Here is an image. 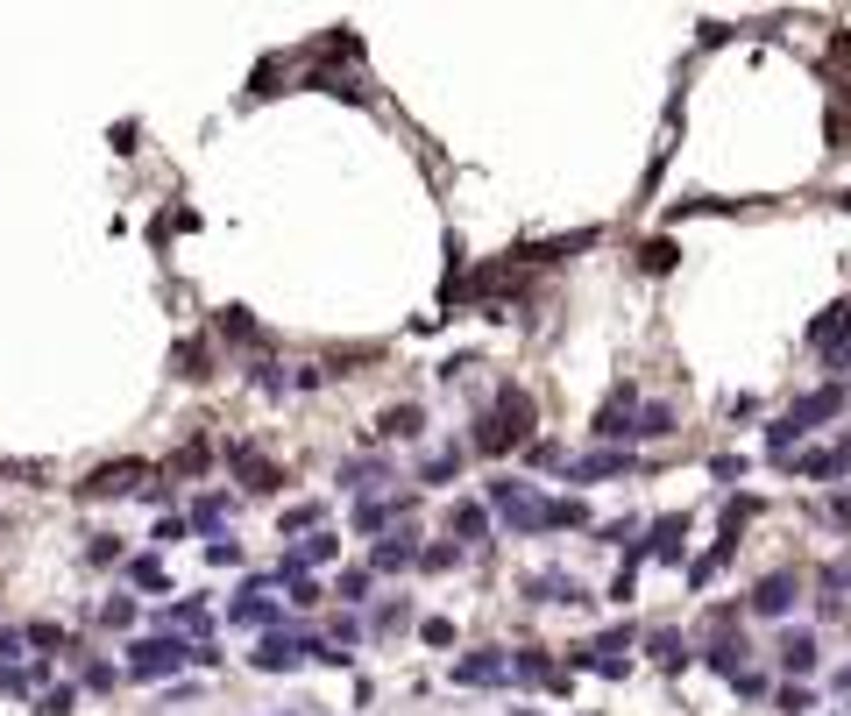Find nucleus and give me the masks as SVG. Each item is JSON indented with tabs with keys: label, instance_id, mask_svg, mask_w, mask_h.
<instances>
[{
	"label": "nucleus",
	"instance_id": "nucleus-1",
	"mask_svg": "<svg viewBox=\"0 0 851 716\" xmlns=\"http://www.w3.org/2000/svg\"><path fill=\"white\" fill-rule=\"evenodd\" d=\"M525 433H532V397H525V390H504V397H497V419H483L476 447L497 454L504 440H525Z\"/></svg>",
	"mask_w": 851,
	"mask_h": 716
},
{
	"label": "nucleus",
	"instance_id": "nucleus-2",
	"mask_svg": "<svg viewBox=\"0 0 851 716\" xmlns=\"http://www.w3.org/2000/svg\"><path fill=\"white\" fill-rule=\"evenodd\" d=\"M185 660H192L185 639H135V646H128V674H135V681H164V674H178Z\"/></svg>",
	"mask_w": 851,
	"mask_h": 716
},
{
	"label": "nucleus",
	"instance_id": "nucleus-3",
	"mask_svg": "<svg viewBox=\"0 0 851 716\" xmlns=\"http://www.w3.org/2000/svg\"><path fill=\"white\" fill-rule=\"evenodd\" d=\"M837 405H844V390H816V397H802V405H795V412H788L781 426H773V447H788V440H802V433H809L816 419H830Z\"/></svg>",
	"mask_w": 851,
	"mask_h": 716
},
{
	"label": "nucleus",
	"instance_id": "nucleus-4",
	"mask_svg": "<svg viewBox=\"0 0 851 716\" xmlns=\"http://www.w3.org/2000/svg\"><path fill=\"white\" fill-rule=\"evenodd\" d=\"M795 596H802V582H795V575H766V582L752 589V610H759V617H788V610H795Z\"/></svg>",
	"mask_w": 851,
	"mask_h": 716
},
{
	"label": "nucleus",
	"instance_id": "nucleus-5",
	"mask_svg": "<svg viewBox=\"0 0 851 716\" xmlns=\"http://www.w3.org/2000/svg\"><path fill=\"white\" fill-rule=\"evenodd\" d=\"M135 475H149V468H135V461L93 468V475H86V497H121V490H135Z\"/></svg>",
	"mask_w": 851,
	"mask_h": 716
},
{
	"label": "nucleus",
	"instance_id": "nucleus-6",
	"mask_svg": "<svg viewBox=\"0 0 851 716\" xmlns=\"http://www.w3.org/2000/svg\"><path fill=\"white\" fill-rule=\"evenodd\" d=\"M504 674H511V660H504V653H469V660L454 667V681H461V688H483V681H504Z\"/></svg>",
	"mask_w": 851,
	"mask_h": 716
},
{
	"label": "nucleus",
	"instance_id": "nucleus-7",
	"mask_svg": "<svg viewBox=\"0 0 851 716\" xmlns=\"http://www.w3.org/2000/svg\"><path fill=\"white\" fill-rule=\"evenodd\" d=\"M227 461L242 468V483H249V490H277V468H270L256 447H227Z\"/></svg>",
	"mask_w": 851,
	"mask_h": 716
},
{
	"label": "nucleus",
	"instance_id": "nucleus-8",
	"mask_svg": "<svg viewBox=\"0 0 851 716\" xmlns=\"http://www.w3.org/2000/svg\"><path fill=\"white\" fill-rule=\"evenodd\" d=\"M632 468V454H589V461H575L568 475H575V483H603V475H625Z\"/></svg>",
	"mask_w": 851,
	"mask_h": 716
},
{
	"label": "nucleus",
	"instance_id": "nucleus-9",
	"mask_svg": "<svg viewBox=\"0 0 851 716\" xmlns=\"http://www.w3.org/2000/svg\"><path fill=\"white\" fill-rule=\"evenodd\" d=\"M532 596L539 603H582V582L575 575H532Z\"/></svg>",
	"mask_w": 851,
	"mask_h": 716
},
{
	"label": "nucleus",
	"instance_id": "nucleus-10",
	"mask_svg": "<svg viewBox=\"0 0 851 716\" xmlns=\"http://www.w3.org/2000/svg\"><path fill=\"white\" fill-rule=\"evenodd\" d=\"M781 667L788 674H809L816 667V639H809V631H788V639H781Z\"/></svg>",
	"mask_w": 851,
	"mask_h": 716
},
{
	"label": "nucleus",
	"instance_id": "nucleus-11",
	"mask_svg": "<svg viewBox=\"0 0 851 716\" xmlns=\"http://www.w3.org/2000/svg\"><path fill=\"white\" fill-rule=\"evenodd\" d=\"M376 433H383V440H412V433H419V405H391Z\"/></svg>",
	"mask_w": 851,
	"mask_h": 716
},
{
	"label": "nucleus",
	"instance_id": "nucleus-12",
	"mask_svg": "<svg viewBox=\"0 0 851 716\" xmlns=\"http://www.w3.org/2000/svg\"><path fill=\"white\" fill-rule=\"evenodd\" d=\"M837 334H851V305H830V320H816V327H809V348H830Z\"/></svg>",
	"mask_w": 851,
	"mask_h": 716
},
{
	"label": "nucleus",
	"instance_id": "nucleus-13",
	"mask_svg": "<svg viewBox=\"0 0 851 716\" xmlns=\"http://www.w3.org/2000/svg\"><path fill=\"white\" fill-rule=\"evenodd\" d=\"M681 539H688V518H660V525H653V553H660V561H674Z\"/></svg>",
	"mask_w": 851,
	"mask_h": 716
},
{
	"label": "nucleus",
	"instance_id": "nucleus-14",
	"mask_svg": "<svg viewBox=\"0 0 851 716\" xmlns=\"http://www.w3.org/2000/svg\"><path fill=\"white\" fill-rule=\"evenodd\" d=\"M412 561H419V546H412V539H405V532H398V539H383V546H376V568H412Z\"/></svg>",
	"mask_w": 851,
	"mask_h": 716
},
{
	"label": "nucleus",
	"instance_id": "nucleus-15",
	"mask_svg": "<svg viewBox=\"0 0 851 716\" xmlns=\"http://www.w3.org/2000/svg\"><path fill=\"white\" fill-rule=\"evenodd\" d=\"M710 667H717V674H738V667H745V639H717V646H710Z\"/></svg>",
	"mask_w": 851,
	"mask_h": 716
},
{
	"label": "nucleus",
	"instance_id": "nucleus-16",
	"mask_svg": "<svg viewBox=\"0 0 851 716\" xmlns=\"http://www.w3.org/2000/svg\"><path fill=\"white\" fill-rule=\"evenodd\" d=\"M454 468H461V447H440V454H433V461L419 468V483H447Z\"/></svg>",
	"mask_w": 851,
	"mask_h": 716
},
{
	"label": "nucleus",
	"instance_id": "nucleus-17",
	"mask_svg": "<svg viewBox=\"0 0 851 716\" xmlns=\"http://www.w3.org/2000/svg\"><path fill=\"white\" fill-rule=\"evenodd\" d=\"M454 532H461V539H483V504H461V511H454Z\"/></svg>",
	"mask_w": 851,
	"mask_h": 716
},
{
	"label": "nucleus",
	"instance_id": "nucleus-18",
	"mask_svg": "<svg viewBox=\"0 0 851 716\" xmlns=\"http://www.w3.org/2000/svg\"><path fill=\"white\" fill-rule=\"evenodd\" d=\"M220 518H227V497H199L192 504V525H220Z\"/></svg>",
	"mask_w": 851,
	"mask_h": 716
},
{
	"label": "nucleus",
	"instance_id": "nucleus-19",
	"mask_svg": "<svg viewBox=\"0 0 851 716\" xmlns=\"http://www.w3.org/2000/svg\"><path fill=\"white\" fill-rule=\"evenodd\" d=\"M653 653H660V660H667V667H681V660H688V646H681V639H674V631H660V639H653Z\"/></svg>",
	"mask_w": 851,
	"mask_h": 716
},
{
	"label": "nucleus",
	"instance_id": "nucleus-20",
	"mask_svg": "<svg viewBox=\"0 0 851 716\" xmlns=\"http://www.w3.org/2000/svg\"><path fill=\"white\" fill-rule=\"evenodd\" d=\"M632 433H674V412H667V405H653V412H646Z\"/></svg>",
	"mask_w": 851,
	"mask_h": 716
},
{
	"label": "nucleus",
	"instance_id": "nucleus-21",
	"mask_svg": "<svg viewBox=\"0 0 851 716\" xmlns=\"http://www.w3.org/2000/svg\"><path fill=\"white\" fill-rule=\"evenodd\" d=\"M362 589H369V575H362V568H348V575H341V603H362Z\"/></svg>",
	"mask_w": 851,
	"mask_h": 716
},
{
	"label": "nucleus",
	"instance_id": "nucleus-22",
	"mask_svg": "<svg viewBox=\"0 0 851 716\" xmlns=\"http://www.w3.org/2000/svg\"><path fill=\"white\" fill-rule=\"evenodd\" d=\"M100 624H135V603H128V596H114V603L100 610Z\"/></svg>",
	"mask_w": 851,
	"mask_h": 716
},
{
	"label": "nucleus",
	"instance_id": "nucleus-23",
	"mask_svg": "<svg viewBox=\"0 0 851 716\" xmlns=\"http://www.w3.org/2000/svg\"><path fill=\"white\" fill-rule=\"evenodd\" d=\"M781 709L802 716V709H816V695H809V688H781Z\"/></svg>",
	"mask_w": 851,
	"mask_h": 716
},
{
	"label": "nucleus",
	"instance_id": "nucleus-24",
	"mask_svg": "<svg viewBox=\"0 0 851 716\" xmlns=\"http://www.w3.org/2000/svg\"><path fill=\"white\" fill-rule=\"evenodd\" d=\"M128 575H135V582H142V589H164V568H157V561H135V568H128Z\"/></svg>",
	"mask_w": 851,
	"mask_h": 716
},
{
	"label": "nucleus",
	"instance_id": "nucleus-25",
	"mask_svg": "<svg viewBox=\"0 0 851 716\" xmlns=\"http://www.w3.org/2000/svg\"><path fill=\"white\" fill-rule=\"evenodd\" d=\"M837 518H851V490H844V497H837Z\"/></svg>",
	"mask_w": 851,
	"mask_h": 716
},
{
	"label": "nucleus",
	"instance_id": "nucleus-26",
	"mask_svg": "<svg viewBox=\"0 0 851 716\" xmlns=\"http://www.w3.org/2000/svg\"><path fill=\"white\" fill-rule=\"evenodd\" d=\"M837 688H844V695H851V667H844V674H837Z\"/></svg>",
	"mask_w": 851,
	"mask_h": 716
}]
</instances>
